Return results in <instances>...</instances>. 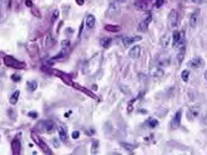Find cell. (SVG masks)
I'll use <instances>...</instances> for the list:
<instances>
[{
  "label": "cell",
  "mask_w": 207,
  "mask_h": 155,
  "mask_svg": "<svg viewBox=\"0 0 207 155\" xmlns=\"http://www.w3.org/2000/svg\"><path fill=\"white\" fill-rule=\"evenodd\" d=\"M4 62H5L6 66L14 67V68H24L25 67V63L18 61L16 58L11 57V56H4Z\"/></svg>",
  "instance_id": "obj_1"
},
{
  "label": "cell",
  "mask_w": 207,
  "mask_h": 155,
  "mask_svg": "<svg viewBox=\"0 0 207 155\" xmlns=\"http://www.w3.org/2000/svg\"><path fill=\"white\" fill-rule=\"evenodd\" d=\"M31 138L34 139V142H35L36 144L40 146V149H41V150H44V153H46V154H52V152H51L50 149H49V146L45 144L43 140H41V138H40L36 133H34V132H33V133H31Z\"/></svg>",
  "instance_id": "obj_2"
},
{
  "label": "cell",
  "mask_w": 207,
  "mask_h": 155,
  "mask_svg": "<svg viewBox=\"0 0 207 155\" xmlns=\"http://www.w3.org/2000/svg\"><path fill=\"white\" fill-rule=\"evenodd\" d=\"M167 22H168V28L170 29H175L177 26V22H178V14L176 10H171L170 14H168V17H167Z\"/></svg>",
  "instance_id": "obj_3"
},
{
  "label": "cell",
  "mask_w": 207,
  "mask_h": 155,
  "mask_svg": "<svg viewBox=\"0 0 207 155\" xmlns=\"http://www.w3.org/2000/svg\"><path fill=\"white\" fill-rule=\"evenodd\" d=\"M37 128L41 129V132H45V133H51L55 128V124L51 120H45V122H40Z\"/></svg>",
  "instance_id": "obj_4"
},
{
  "label": "cell",
  "mask_w": 207,
  "mask_h": 155,
  "mask_svg": "<svg viewBox=\"0 0 207 155\" xmlns=\"http://www.w3.org/2000/svg\"><path fill=\"white\" fill-rule=\"evenodd\" d=\"M150 74L155 78H160L164 76V68L160 65L155 63V65L151 66V68H150Z\"/></svg>",
  "instance_id": "obj_5"
},
{
  "label": "cell",
  "mask_w": 207,
  "mask_h": 155,
  "mask_svg": "<svg viewBox=\"0 0 207 155\" xmlns=\"http://www.w3.org/2000/svg\"><path fill=\"white\" fill-rule=\"evenodd\" d=\"M181 117H182V111L181 109H178L177 112H176V114L174 115V118H172V122H171V128L172 129H177L180 127V124H181Z\"/></svg>",
  "instance_id": "obj_6"
},
{
  "label": "cell",
  "mask_w": 207,
  "mask_h": 155,
  "mask_svg": "<svg viewBox=\"0 0 207 155\" xmlns=\"http://www.w3.org/2000/svg\"><path fill=\"white\" fill-rule=\"evenodd\" d=\"M129 56H130V58H132V60L138 58L141 56V46L135 45L134 47H131V50L129 51Z\"/></svg>",
  "instance_id": "obj_7"
},
{
  "label": "cell",
  "mask_w": 207,
  "mask_h": 155,
  "mask_svg": "<svg viewBox=\"0 0 207 155\" xmlns=\"http://www.w3.org/2000/svg\"><path fill=\"white\" fill-rule=\"evenodd\" d=\"M120 4L117 1H112L110 3V5H109V9H107V16H112L114 14H117L120 11V7H119Z\"/></svg>",
  "instance_id": "obj_8"
},
{
  "label": "cell",
  "mask_w": 207,
  "mask_h": 155,
  "mask_svg": "<svg viewBox=\"0 0 207 155\" xmlns=\"http://www.w3.org/2000/svg\"><path fill=\"white\" fill-rule=\"evenodd\" d=\"M151 20H152V15H151V14H147V17H146V20H142V21L140 22V25H138V30H140V31H146V30H147V28H149V24L151 22Z\"/></svg>",
  "instance_id": "obj_9"
},
{
  "label": "cell",
  "mask_w": 207,
  "mask_h": 155,
  "mask_svg": "<svg viewBox=\"0 0 207 155\" xmlns=\"http://www.w3.org/2000/svg\"><path fill=\"white\" fill-rule=\"evenodd\" d=\"M204 60L202 58H200V57H195V58H192L191 61L189 62V66L190 67H192V68H200V67H202L204 66Z\"/></svg>",
  "instance_id": "obj_10"
},
{
  "label": "cell",
  "mask_w": 207,
  "mask_h": 155,
  "mask_svg": "<svg viewBox=\"0 0 207 155\" xmlns=\"http://www.w3.org/2000/svg\"><path fill=\"white\" fill-rule=\"evenodd\" d=\"M141 39H142V37H141L140 35H137V36H130V37H124V39H122V44H124V46H129V45L136 42V41H140Z\"/></svg>",
  "instance_id": "obj_11"
},
{
  "label": "cell",
  "mask_w": 207,
  "mask_h": 155,
  "mask_svg": "<svg viewBox=\"0 0 207 155\" xmlns=\"http://www.w3.org/2000/svg\"><path fill=\"white\" fill-rule=\"evenodd\" d=\"M95 22H96V19L94 15L91 14H89L88 16H86V20H85V25H86V28H88L89 30H91L95 28Z\"/></svg>",
  "instance_id": "obj_12"
},
{
  "label": "cell",
  "mask_w": 207,
  "mask_h": 155,
  "mask_svg": "<svg viewBox=\"0 0 207 155\" xmlns=\"http://www.w3.org/2000/svg\"><path fill=\"white\" fill-rule=\"evenodd\" d=\"M198 15H200V11L198 10H195L192 14H191V16H190V26L191 28H196V25H197V21H198Z\"/></svg>",
  "instance_id": "obj_13"
},
{
  "label": "cell",
  "mask_w": 207,
  "mask_h": 155,
  "mask_svg": "<svg viewBox=\"0 0 207 155\" xmlns=\"http://www.w3.org/2000/svg\"><path fill=\"white\" fill-rule=\"evenodd\" d=\"M180 41H181V32L177 31V30H174V32H172V45L177 46Z\"/></svg>",
  "instance_id": "obj_14"
},
{
  "label": "cell",
  "mask_w": 207,
  "mask_h": 155,
  "mask_svg": "<svg viewBox=\"0 0 207 155\" xmlns=\"http://www.w3.org/2000/svg\"><path fill=\"white\" fill-rule=\"evenodd\" d=\"M73 86L75 87V88H77L79 91H81V92H84L85 94H88V96H89V97H91V98H95V99H96V96H95V94H94L92 92H90V91H89V89H86V88H84V87H81V86H79V85H77V83H73Z\"/></svg>",
  "instance_id": "obj_15"
},
{
  "label": "cell",
  "mask_w": 207,
  "mask_h": 155,
  "mask_svg": "<svg viewBox=\"0 0 207 155\" xmlns=\"http://www.w3.org/2000/svg\"><path fill=\"white\" fill-rule=\"evenodd\" d=\"M111 44H112V39H110V37H104V39L100 40V45H101V46H102L104 48L110 47Z\"/></svg>",
  "instance_id": "obj_16"
},
{
  "label": "cell",
  "mask_w": 207,
  "mask_h": 155,
  "mask_svg": "<svg viewBox=\"0 0 207 155\" xmlns=\"http://www.w3.org/2000/svg\"><path fill=\"white\" fill-rule=\"evenodd\" d=\"M19 96H20V91H15L14 94H11V97H10V104H13L15 105L18 103V99H19Z\"/></svg>",
  "instance_id": "obj_17"
},
{
  "label": "cell",
  "mask_w": 207,
  "mask_h": 155,
  "mask_svg": "<svg viewBox=\"0 0 207 155\" xmlns=\"http://www.w3.org/2000/svg\"><path fill=\"white\" fill-rule=\"evenodd\" d=\"M59 135H60V139L64 142H66L67 139V132H66V128L65 127H60L59 128Z\"/></svg>",
  "instance_id": "obj_18"
},
{
  "label": "cell",
  "mask_w": 207,
  "mask_h": 155,
  "mask_svg": "<svg viewBox=\"0 0 207 155\" xmlns=\"http://www.w3.org/2000/svg\"><path fill=\"white\" fill-rule=\"evenodd\" d=\"M105 30L106 31H111V32H119L121 28H120L119 25H106L105 26Z\"/></svg>",
  "instance_id": "obj_19"
},
{
  "label": "cell",
  "mask_w": 207,
  "mask_h": 155,
  "mask_svg": "<svg viewBox=\"0 0 207 155\" xmlns=\"http://www.w3.org/2000/svg\"><path fill=\"white\" fill-rule=\"evenodd\" d=\"M26 87H28V91H30V92H34V91L37 88V82L36 81H28V83H26Z\"/></svg>",
  "instance_id": "obj_20"
},
{
  "label": "cell",
  "mask_w": 207,
  "mask_h": 155,
  "mask_svg": "<svg viewBox=\"0 0 207 155\" xmlns=\"http://www.w3.org/2000/svg\"><path fill=\"white\" fill-rule=\"evenodd\" d=\"M146 125L150 128H156L159 125V120L156 118H150V119H147V122H146Z\"/></svg>",
  "instance_id": "obj_21"
},
{
  "label": "cell",
  "mask_w": 207,
  "mask_h": 155,
  "mask_svg": "<svg viewBox=\"0 0 207 155\" xmlns=\"http://www.w3.org/2000/svg\"><path fill=\"white\" fill-rule=\"evenodd\" d=\"M13 153L14 154H19L20 153V142L18 139H15L13 142Z\"/></svg>",
  "instance_id": "obj_22"
},
{
  "label": "cell",
  "mask_w": 207,
  "mask_h": 155,
  "mask_svg": "<svg viewBox=\"0 0 207 155\" xmlns=\"http://www.w3.org/2000/svg\"><path fill=\"white\" fill-rule=\"evenodd\" d=\"M168 42H170V35L168 34H166L165 35V37H162L161 39V46H162L164 48H166L168 46Z\"/></svg>",
  "instance_id": "obj_23"
},
{
  "label": "cell",
  "mask_w": 207,
  "mask_h": 155,
  "mask_svg": "<svg viewBox=\"0 0 207 155\" xmlns=\"http://www.w3.org/2000/svg\"><path fill=\"white\" fill-rule=\"evenodd\" d=\"M135 6H136L137 9H140V10H146V9H147V5H146V3H145V1H141V0H137V1L135 3Z\"/></svg>",
  "instance_id": "obj_24"
},
{
  "label": "cell",
  "mask_w": 207,
  "mask_h": 155,
  "mask_svg": "<svg viewBox=\"0 0 207 155\" xmlns=\"http://www.w3.org/2000/svg\"><path fill=\"white\" fill-rule=\"evenodd\" d=\"M183 57H185V48H181V50H180V52L177 54V62L181 63V62L183 61Z\"/></svg>",
  "instance_id": "obj_25"
},
{
  "label": "cell",
  "mask_w": 207,
  "mask_h": 155,
  "mask_svg": "<svg viewBox=\"0 0 207 155\" xmlns=\"http://www.w3.org/2000/svg\"><path fill=\"white\" fill-rule=\"evenodd\" d=\"M121 146H122V148H125L129 153H132V152H134V145L129 144V143H121Z\"/></svg>",
  "instance_id": "obj_26"
},
{
  "label": "cell",
  "mask_w": 207,
  "mask_h": 155,
  "mask_svg": "<svg viewBox=\"0 0 207 155\" xmlns=\"http://www.w3.org/2000/svg\"><path fill=\"white\" fill-rule=\"evenodd\" d=\"M189 77H190V72H189L187 70H185V71H183V72L181 73L182 81H183V82H187V81H189Z\"/></svg>",
  "instance_id": "obj_27"
},
{
  "label": "cell",
  "mask_w": 207,
  "mask_h": 155,
  "mask_svg": "<svg viewBox=\"0 0 207 155\" xmlns=\"http://www.w3.org/2000/svg\"><path fill=\"white\" fill-rule=\"evenodd\" d=\"M69 46H70V41H69V40H64L62 42H61L62 51H65V52H66V50H67V48H69Z\"/></svg>",
  "instance_id": "obj_28"
},
{
  "label": "cell",
  "mask_w": 207,
  "mask_h": 155,
  "mask_svg": "<svg viewBox=\"0 0 207 155\" xmlns=\"http://www.w3.org/2000/svg\"><path fill=\"white\" fill-rule=\"evenodd\" d=\"M97 146H99V143H97V140H95V142H94V144H92V146H91L92 154H96V153H97Z\"/></svg>",
  "instance_id": "obj_29"
},
{
  "label": "cell",
  "mask_w": 207,
  "mask_h": 155,
  "mask_svg": "<svg viewBox=\"0 0 207 155\" xmlns=\"http://www.w3.org/2000/svg\"><path fill=\"white\" fill-rule=\"evenodd\" d=\"M120 89H121V92H122V93H125V94H130V89L127 88L126 86H122V85H121V86H120Z\"/></svg>",
  "instance_id": "obj_30"
},
{
  "label": "cell",
  "mask_w": 207,
  "mask_h": 155,
  "mask_svg": "<svg viewBox=\"0 0 207 155\" xmlns=\"http://www.w3.org/2000/svg\"><path fill=\"white\" fill-rule=\"evenodd\" d=\"M20 78L21 77L19 76V74H13V76H11V79H13L14 82H19V81H20Z\"/></svg>",
  "instance_id": "obj_31"
},
{
  "label": "cell",
  "mask_w": 207,
  "mask_h": 155,
  "mask_svg": "<svg viewBox=\"0 0 207 155\" xmlns=\"http://www.w3.org/2000/svg\"><path fill=\"white\" fill-rule=\"evenodd\" d=\"M79 137H80V132H79V130L73 132V138H74V139H77Z\"/></svg>",
  "instance_id": "obj_32"
},
{
  "label": "cell",
  "mask_w": 207,
  "mask_h": 155,
  "mask_svg": "<svg viewBox=\"0 0 207 155\" xmlns=\"http://www.w3.org/2000/svg\"><path fill=\"white\" fill-rule=\"evenodd\" d=\"M52 144H54L55 148H59V146H60V144L58 143V139H52Z\"/></svg>",
  "instance_id": "obj_33"
},
{
  "label": "cell",
  "mask_w": 207,
  "mask_h": 155,
  "mask_svg": "<svg viewBox=\"0 0 207 155\" xmlns=\"http://www.w3.org/2000/svg\"><path fill=\"white\" fill-rule=\"evenodd\" d=\"M54 13H55V14H54V15H52V20H56V17H58V16H59V11H58V10H55V11H54Z\"/></svg>",
  "instance_id": "obj_34"
},
{
  "label": "cell",
  "mask_w": 207,
  "mask_h": 155,
  "mask_svg": "<svg viewBox=\"0 0 207 155\" xmlns=\"http://www.w3.org/2000/svg\"><path fill=\"white\" fill-rule=\"evenodd\" d=\"M29 117H31V118H36V117H37V113H35V112H34V113H33V112H30V113H29Z\"/></svg>",
  "instance_id": "obj_35"
},
{
  "label": "cell",
  "mask_w": 207,
  "mask_h": 155,
  "mask_svg": "<svg viewBox=\"0 0 207 155\" xmlns=\"http://www.w3.org/2000/svg\"><path fill=\"white\" fill-rule=\"evenodd\" d=\"M191 1L195 4H201V3H204V0H191Z\"/></svg>",
  "instance_id": "obj_36"
},
{
  "label": "cell",
  "mask_w": 207,
  "mask_h": 155,
  "mask_svg": "<svg viewBox=\"0 0 207 155\" xmlns=\"http://www.w3.org/2000/svg\"><path fill=\"white\" fill-rule=\"evenodd\" d=\"M75 1H76V3L79 4V5H82V4H84V1H85V0H75Z\"/></svg>",
  "instance_id": "obj_37"
},
{
  "label": "cell",
  "mask_w": 207,
  "mask_h": 155,
  "mask_svg": "<svg viewBox=\"0 0 207 155\" xmlns=\"http://www.w3.org/2000/svg\"><path fill=\"white\" fill-rule=\"evenodd\" d=\"M115 1H117L119 4H124V3H126L127 0H115Z\"/></svg>",
  "instance_id": "obj_38"
},
{
  "label": "cell",
  "mask_w": 207,
  "mask_h": 155,
  "mask_svg": "<svg viewBox=\"0 0 207 155\" xmlns=\"http://www.w3.org/2000/svg\"><path fill=\"white\" fill-rule=\"evenodd\" d=\"M161 3H162V0H157V4H156V6L159 7V6L161 5Z\"/></svg>",
  "instance_id": "obj_39"
},
{
  "label": "cell",
  "mask_w": 207,
  "mask_h": 155,
  "mask_svg": "<svg viewBox=\"0 0 207 155\" xmlns=\"http://www.w3.org/2000/svg\"><path fill=\"white\" fill-rule=\"evenodd\" d=\"M26 5H28V6H31V1H30V0H26Z\"/></svg>",
  "instance_id": "obj_40"
},
{
  "label": "cell",
  "mask_w": 207,
  "mask_h": 155,
  "mask_svg": "<svg viewBox=\"0 0 207 155\" xmlns=\"http://www.w3.org/2000/svg\"><path fill=\"white\" fill-rule=\"evenodd\" d=\"M204 123H205V124H206V125H207V114L205 115V118H204Z\"/></svg>",
  "instance_id": "obj_41"
},
{
  "label": "cell",
  "mask_w": 207,
  "mask_h": 155,
  "mask_svg": "<svg viewBox=\"0 0 207 155\" xmlns=\"http://www.w3.org/2000/svg\"><path fill=\"white\" fill-rule=\"evenodd\" d=\"M204 77H205V79H206V81H207V70L205 71V73H204Z\"/></svg>",
  "instance_id": "obj_42"
}]
</instances>
